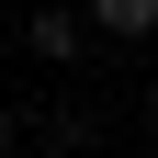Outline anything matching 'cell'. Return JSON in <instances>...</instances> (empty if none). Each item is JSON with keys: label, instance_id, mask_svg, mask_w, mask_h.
<instances>
[{"label": "cell", "instance_id": "cell-1", "mask_svg": "<svg viewBox=\"0 0 158 158\" xmlns=\"http://www.w3.org/2000/svg\"><path fill=\"white\" fill-rule=\"evenodd\" d=\"M90 34H102V45H147L158 34V0H90Z\"/></svg>", "mask_w": 158, "mask_h": 158}, {"label": "cell", "instance_id": "cell-2", "mask_svg": "<svg viewBox=\"0 0 158 158\" xmlns=\"http://www.w3.org/2000/svg\"><path fill=\"white\" fill-rule=\"evenodd\" d=\"M23 45H34V56H79V45H90V11H34Z\"/></svg>", "mask_w": 158, "mask_h": 158}, {"label": "cell", "instance_id": "cell-3", "mask_svg": "<svg viewBox=\"0 0 158 158\" xmlns=\"http://www.w3.org/2000/svg\"><path fill=\"white\" fill-rule=\"evenodd\" d=\"M0 147H11V90H0Z\"/></svg>", "mask_w": 158, "mask_h": 158}, {"label": "cell", "instance_id": "cell-4", "mask_svg": "<svg viewBox=\"0 0 158 158\" xmlns=\"http://www.w3.org/2000/svg\"><path fill=\"white\" fill-rule=\"evenodd\" d=\"M147 124H158V79H147Z\"/></svg>", "mask_w": 158, "mask_h": 158}]
</instances>
